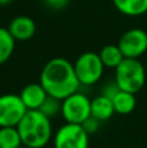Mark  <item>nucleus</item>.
I'll return each instance as SVG.
<instances>
[{"instance_id": "1", "label": "nucleus", "mask_w": 147, "mask_h": 148, "mask_svg": "<svg viewBox=\"0 0 147 148\" xmlns=\"http://www.w3.org/2000/svg\"><path fill=\"white\" fill-rule=\"evenodd\" d=\"M39 83L49 96L60 100L74 94L81 86L73 64L63 57H54L44 64L39 75Z\"/></svg>"}, {"instance_id": "2", "label": "nucleus", "mask_w": 147, "mask_h": 148, "mask_svg": "<svg viewBox=\"0 0 147 148\" xmlns=\"http://www.w3.org/2000/svg\"><path fill=\"white\" fill-rule=\"evenodd\" d=\"M22 146L44 148L54 138L52 122L41 110H27L17 125Z\"/></svg>"}, {"instance_id": "3", "label": "nucleus", "mask_w": 147, "mask_h": 148, "mask_svg": "<svg viewBox=\"0 0 147 148\" xmlns=\"http://www.w3.org/2000/svg\"><path fill=\"white\" fill-rule=\"evenodd\" d=\"M115 81L120 90L137 94L146 83V69L139 59H124L115 69Z\"/></svg>"}, {"instance_id": "4", "label": "nucleus", "mask_w": 147, "mask_h": 148, "mask_svg": "<svg viewBox=\"0 0 147 148\" xmlns=\"http://www.w3.org/2000/svg\"><path fill=\"white\" fill-rule=\"evenodd\" d=\"M74 72L81 86H93L102 79L106 66L103 65L99 53L95 52H83L77 57L74 62Z\"/></svg>"}, {"instance_id": "5", "label": "nucleus", "mask_w": 147, "mask_h": 148, "mask_svg": "<svg viewBox=\"0 0 147 148\" xmlns=\"http://www.w3.org/2000/svg\"><path fill=\"white\" fill-rule=\"evenodd\" d=\"M61 116L68 123L82 125L91 117V99L83 92L76 91L61 103Z\"/></svg>"}, {"instance_id": "6", "label": "nucleus", "mask_w": 147, "mask_h": 148, "mask_svg": "<svg viewBox=\"0 0 147 148\" xmlns=\"http://www.w3.org/2000/svg\"><path fill=\"white\" fill-rule=\"evenodd\" d=\"M54 148H89L90 134L82 125L65 122L54 134Z\"/></svg>"}, {"instance_id": "7", "label": "nucleus", "mask_w": 147, "mask_h": 148, "mask_svg": "<svg viewBox=\"0 0 147 148\" xmlns=\"http://www.w3.org/2000/svg\"><path fill=\"white\" fill-rule=\"evenodd\" d=\"M25 104L20 95L4 94L0 95V127L17 126L26 114Z\"/></svg>"}, {"instance_id": "8", "label": "nucleus", "mask_w": 147, "mask_h": 148, "mask_svg": "<svg viewBox=\"0 0 147 148\" xmlns=\"http://www.w3.org/2000/svg\"><path fill=\"white\" fill-rule=\"evenodd\" d=\"M117 46L125 59H139L147 51V33L139 27L130 29L121 35Z\"/></svg>"}, {"instance_id": "9", "label": "nucleus", "mask_w": 147, "mask_h": 148, "mask_svg": "<svg viewBox=\"0 0 147 148\" xmlns=\"http://www.w3.org/2000/svg\"><path fill=\"white\" fill-rule=\"evenodd\" d=\"M8 30L16 42H26L35 35L36 25L27 16H17L9 22Z\"/></svg>"}, {"instance_id": "10", "label": "nucleus", "mask_w": 147, "mask_h": 148, "mask_svg": "<svg viewBox=\"0 0 147 148\" xmlns=\"http://www.w3.org/2000/svg\"><path fill=\"white\" fill-rule=\"evenodd\" d=\"M18 95L27 110H38L48 96L47 91L39 82L26 84Z\"/></svg>"}, {"instance_id": "11", "label": "nucleus", "mask_w": 147, "mask_h": 148, "mask_svg": "<svg viewBox=\"0 0 147 148\" xmlns=\"http://www.w3.org/2000/svg\"><path fill=\"white\" fill-rule=\"evenodd\" d=\"M116 112H115L112 99H109V97L104 96L102 94H99L98 96L91 99V116L96 120H99L100 122L108 121L109 118H112V116Z\"/></svg>"}, {"instance_id": "12", "label": "nucleus", "mask_w": 147, "mask_h": 148, "mask_svg": "<svg viewBox=\"0 0 147 148\" xmlns=\"http://www.w3.org/2000/svg\"><path fill=\"white\" fill-rule=\"evenodd\" d=\"M121 14L128 17H139L147 13V0H112Z\"/></svg>"}, {"instance_id": "13", "label": "nucleus", "mask_w": 147, "mask_h": 148, "mask_svg": "<svg viewBox=\"0 0 147 148\" xmlns=\"http://www.w3.org/2000/svg\"><path fill=\"white\" fill-rule=\"evenodd\" d=\"M99 57H100L104 66L109 68V69H116L122 62V60L125 59L117 44H107V46H104L99 52Z\"/></svg>"}, {"instance_id": "14", "label": "nucleus", "mask_w": 147, "mask_h": 148, "mask_svg": "<svg viewBox=\"0 0 147 148\" xmlns=\"http://www.w3.org/2000/svg\"><path fill=\"white\" fill-rule=\"evenodd\" d=\"M112 103H113L115 112L116 113H119V114H129L135 109L137 99H135V94L121 90L112 99Z\"/></svg>"}, {"instance_id": "15", "label": "nucleus", "mask_w": 147, "mask_h": 148, "mask_svg": "<svg viewBox=\"0 0 147 148\" xmlns=\"http://www.w3.org/2000/svg\"><path fill=\"white\" fill-rule=\"evenodd\" d=\"M16 40L10 35L8 27H0V65L5 64L12 57Z\"/></svg>"}, {"instance_id": "16", "label": "nucleus", "mask_w": 147, "mask_h": 148, "mask_svg": "<svg viewBox=\"0 0 147 148\" xmlns=\"http://www.w3.org/2000/svg\"><path fill=\"white\" fill-rule=\"evenodd\" d=\"M22 146L17 126L0 127V148H20Z\"/></svg>"}, {"instance_id": "17", "label": "nucleus", "mask_w": 147, "mask_h": 148, "mask_svg": "<svg viewBox=\"0 0 147 148\" xmlns=\"http://www.w3.org/2000/svg\"><path fill=\"white\" fill-rule=\"evenodd\" d=\"M61 103H63V100L56 99V97L48 95L47 99L44 100V103L42 104V107L39 108L38 110H41L44 116H47L49 120H52V118H55L56 116L61 114Z\"/></svg>"}, {"instance_id": "18", "label": "nucleus", "mask_w": 147, "mask_h": 148, "mask_svg": "<svg viewBox=\"0 0 147 148\" xmlns=\"http://www.w3.org/2000/svg\"><path fill=\"white\" fill-rule=\"evenodd\" d=\"M120 91H121V90H120L119 84H117L116 81L113 79V81H108L107 83L103 84L100 94L104 95V96H107V97H109V99H113Z\"/></svg>"}, {"instance_id": "19", "label": "nucleus", "mask_w": 147, "mask_h": 148, "mask_svg": "<svg viewBox=\"0 0 147 148\" xmlns=\"http://www.w3.org/2000/svg\"><path fill=\"white\" fill-rule=\"evenodd\" d=\"M82 126L89 134H93V133H95V131H98L99 126H100V121L94 118L93 116H91V117H89L87 120L82 123Z\"/></svg>"}, {"instance_id": "20", "label": "nucleus", "mask_w": 147, "mask_h": 148, "mask_svg": "<svg viewBox=\"0 0 147 148\" xmlns=\"http://www.w3.org/2000/svg\"><path fill=\"white\" fill-rule=\"evenodd\" d=\"M68 3H69V0H43V4L52 10L64 9L68 5Z\"/></svg>"}, {"instance_id": "21", "label": "nucleus", "mask_w": 147, "mask_h": 148, "mask_svg": "<svg viewBox=\"0 0 147 148\" xmlns=\"http://www.w3.org/2000/svg\"><path fill=\"white\" fill-rule=\"evenodd\" d=\"M10 3H13V0H0V7H5V5H9Z\"/></svg>"}, {"instance_id": "22", "label": "nucleus", "mask_w": 147, "mask_h": 148, "mask_svg": "<svg viewBox=\"0 0 147 148\" xmlns=\"http://www.w3.org/2000/svg\"><path fill=\"white\" fill-rule=\"evenodd\" d=\"M20 148H30V147H26V146H21Z\"/></svg>"}]
</instances>
